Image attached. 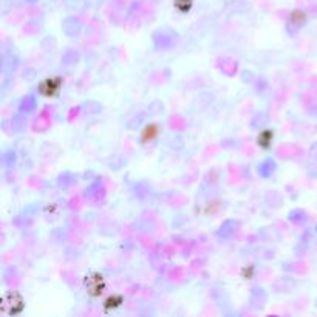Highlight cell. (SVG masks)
Returning a JSON list of instances; mask_svg holds the SVG:
<instances>
[{
	"label": "cell",
	"mask_w": 317,
	"mask_h": 317,
	"mask_svg": "<svg viewBox=\"0 0 317 317\" xmlns=\"http://www.w3.org/2000/svg\"><path fill=\"white\" fill-rule=\"evenodd\" d=\"M87 288H88V291L91 292L93 296L101 294V291L104 289V280H102V277L99 274H95L93 277H90L87 280Z\"/></svg>",
	"instance_id": "6da1fadb"
},
{
	"label": "cell",
	"mask_w": 317,
	"mask_h": 317,
	"mask_svg": "<svg viewBox=\"0 0 317 317\" xmlns=\"http://www.w3.org/2000/svg\"><path fill=\"white\" fill-rule=\"evenodd\" d=\"M61 84H59V80L57 79H46L43 80V84L40 87V91L43 93L45 96H53L54 93L59 90Z\"/></svg>",
	"instance_id": "7a4b0ae2"
}]
</instances>
